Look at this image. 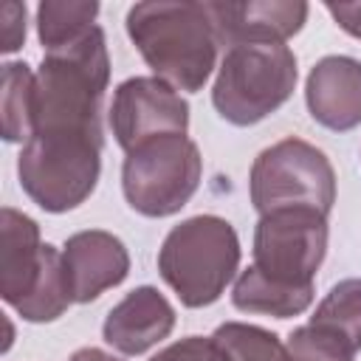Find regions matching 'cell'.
I'll use <instances>...</instances> for the list:
<instances>
[{"label": "cell", "instance_id": "6da1fadb", "mask_svg": "<svg viewBox=\"0 0 361 361\" xmlns=\"http://www.w3.org/2000/svg\"><path fill=\"white\" fill-rule=\"evenodd\" d=\"M327 254V217L316 209L259 214L254 262L237 276L231 302L243 313L299 316L313 302V276Z\"/></svg>", "mask_w": 361, "mask_h": 361}, {"label": "cell", "instance_id": "7a4b0ae2", "mask_svg": "<svg viewBox=\"0 0 361 361\" xmlns=\"http://www.w3.org/2000/svg\"><path fill=\"white\" fill-rule=\"evenodd\" d=\"M127 34L158 79L195 93L217 62V31L206 3H135Z\"/></svg>", "mask_w": 361, "mask_h": 361}, {"label": "cell", "instance_id": "3957f363", "mask_svg": "<svg viewBox=\"0 0 361 361\" xmlns=\"http://www.w3.org/2000/svg\"><path fill=\"white\" fill-rule=\"evenodd\" d=\"M110 82L104 34L93 25L85 37L45 51L34 73V130L102 133V96Z\"/></svg>", "mask_w": 361, "mask_h": 361}, {"label": "cell", "instance_id": "277c9868", "mask_svg": "<svg viewBox=\"0 0 361 361\" xmlns=\"http://www.w3.org/2000/svg\"><path fill=\"white\" fill-rule=\"evenodd\" d=\"M0 296L25 322H54L73 302L62 251L39 243V226L11 206L0 212Z\"/></svg>", "mask_w": 361, "mask_h": 361}, {"label": "cell", "instance_id": "5b68a950", "mask_svg": "<svg viewBox=\"0 0 361 361\" xmlns=\"http://www.w3.org/2000/svg\"><path fill=\"white\" fill-rule=\"evenodd\" d=\"M240 265V240L228 220L197 214L175 226L158 251L161 279L186 307H206L220 299Z\"/></svg>", "mask_w": 361, "mask_h": 361}, {"label": "cell", "instance_id": "8992f818", "mask_svg": "<svg viewBox=\"0 0 361 361\" xmlns=\"http://www.w3.org/2000/svg\"><path fill=\"white\" fill-rule=\"evenodd\" d=\"M102 144V133L34 130L17 161L23 192L54 214L76 209L96 189Z\"/></svg>", "mask_w": 361, "mask_h": 361}, {"label": "cell", "instance_id": "52a82bcc", "mask_svg": "<svg viewBox=\"0 0 361 361\" xmlns=\"http://www.w3.org/2000/svg\"><path fill=\"white\" fill-rule=\"evenodd\" d=\"M293 87L296 56L285 42H243L226 51L212 102L226 121L248 127L279 110Z\"/></svg>", "mask_w": 361, "mask_h": 361}, {"label": "cell", "instance_id": "ba28073f", "mask_svg": "<svg viewBox=\"0 0 361 361\" xmlns=\"http://www.w3.org/2000/svg\"><path fill=\"white\" fill-rule=\"evenodd\" d=\"M203 158L197 144L183 133H169L127 152L121 166V189L138 214L169 217L180 212L197 192Z\"/></svg>", "mask_w": 361, "mask_h": 361}, {"label": "cell", "instance_id": "9c48e42d", "mask_svg": "<svg viewBox=\"0 0 361 361\" xmlns=\"http://www.w3.org/2000/svg\"><path fill=\"white\" fill-rule=\"evenodd\" d=\"M248 189L259 214L316 209L327 217L336 203V172L322 149L302 138H285L254 158Z\"/></svg>", "mask_w": 361, "mask_h": 361}, {"label": "cell", "instance_id": "30bf717a", "mask_svg": "<svg viewBox=\"0 0 361 361\" xmlns=\"http://www.w3.org/2000/svg\"><path fill=\"white\" fill-rule=\"evenodd\" d=\"M110 127L124 152L135 149L138 144L183 133L189 127V104L180 93L158 76H133L121 82L113 93L110 104Z\"/></svg>", "mask_w": 361, "mask_h": 361}, {"label": "cell", "instance_id": "8fae6325", "mask_svg": "<svg viewBox=\"0 0 361 361\" xmlns=\"http://www.w3.org/2000/svg\"><path fill=\"white\" fill-rule=\"evenodd\" d=\"M65 276L71 285L73 302H93L107 288L124 282L130 271V254L118 237L110 231H79L68 237L62 248Z\"/></svg>", "mask_w": 361, "mask_h": 361}, {"label": "cell", "instance_id": "7c38bea8", "mask_svg": "<svg viewBox=\"0 0 361 361\" xmlns=\"http://www.w3.org/2000/svg\"><path fill=\"white\" fill-rule=\"evenodd\" d=\"M220 45L285 42L307 20V3L262 0V3H206Z\"/></svg>", "mask_w": 361, "mask_h": 361}, {"label": "cell", "instance_id": "4fadbf2b", "mask_svg": "<svg viewBox=\"0 0 361 361\" xmlns=\"http://www.w3.org/2000/svg\"><path fill=\"white\" fill-rule=\"evenodd\" d=\"M305 102L310 116L336 133L361 124V62L353 56H324L313 65Z\"/></svg>", "mask_w": 361, "mask_h": 361}, {"label": "cell", "instance_id": "5bb4252c", "mask_svg": "<svg viewBox=\"0 0 361 361\" xmlns=\"http://www.w3.org/2000/svg\"><path fill=\"white\" fill-rule=\"evenodd\" d=\"M175 327V307L166 302L164 293H158L149 285H141L130 290L116 307H110L102 336L104 341L124 353V355H141L158 341H164Z\"/></svg>", "mask_w": 361, "mask_h": 361}, {"label": "cell", "instance_id": "9a60e30c", "mask_svg": "<svg viewBox=\"0 0 361 361\" xmlns=\"http://www.w3.org/2000/svg\"><path fill=\"white\" fill-rule=\"evenodd\" d=\"M310 327L341 341L350 353L361 350V279H344L330 288L307 322Z\"/></svg>", "mask_w": 361, "mask_h": 361}, {"label": "cell", "instance_id": "2e32d148", "mask_svg": "<svg viewBox=\"0 0 361 361\" xmlns=\"http://www.w3.org/2000/svg\"><path fill=\"white\" fill-rule=\"evenodd\" d=\"M209 341L214 361H288L279 336L257 324L226 322L209 336Z\"/></svg>", "mask_w": 361, "mask_h": 361}, {"label": "cell", "instance_id": "e0dca14e", "mask_svg": "<svg viewBox=\"0 0 361 361\" xmlns=\"http://www.w3.org/2000/svg\"><path fill=\"white\" fill-rule=\"evenodd\" d=\"M3 138L28 141L34 127V73L25 62L3 65Z\"/></svg>", "mask_w": 361, "mask_h": 361}, {"label": "cell", "instance_id": "ac0fdd59", "mask_svg": "<svg viewBox=\"0 0 361 361\" xmlns=\"http://www.w3.org/2000/svg\"><path fill=\"white\" fill-rule=\"evenodd\" d=\"M99 14L96 3H39L37 6V31L45 51H56L62 45H71L73 39L85 37L93 28V20Z\"/></svg>", "mask_w": 361, "mask_h": 361}, {"label": "cell", "instance_id": "d6986e66", "mask_svg": "<svg viewBox=\"0 0 361 361\" xmlns=\"http://www.w3.org/2000/svg\"><path fill=\"white\" fill-rule=\"evenodd\" d=\"M288 361H353L355 353H350L341 341L330 338L327 333L305 324L296 327L285 344Z\"/></svg>", "mask_w": 361, "mask_h": 361}, {"label": "cell", "instance_id": "ffe728a7", "mask_svg": "<svg viewBox=\"0 0 361 361\" xmlns=\"http://www.w3.org/2000/svg\"><path fill=\"white\" fill-rule=\"evenodd\" d=\"M149 361H214V353H212V341L209 338L189 336V338H180V341L164 347Z\"/></svg>", "mask_w": 361, "mask_h": 361}, {"label": "cell", "instance_id": "44dd1931", "mask_svg": "<svg viewBox=\"0 0 361 361\" xmlns=\"http://www.w3.org/2000/svg\"><path fill=\"white\" fill-rule=\"evenodd\" d=\"M0 20H3V51L11 54L25 42V6L6 0L0 6Z\"/></svg>", "mask_w": 361, "mask_h": 361}, {"label": "cell", "instance_id": "7402d4cb", "mask_svg": "<svg viewBox=\"0 0 361 361\" xmlns=\"http://www.w3.org/2000/svg\"><path fill=\"white\" fill-rule=\"evenodd\" d=\"M324 8L347 34L361 39V3H327Z\"/></svg>", "mask_w": 361, "mask_h": 361}, {"label": "cell", "instance_id": "603a6c76", "mask_svg": "<svg viewBox=\"0 0 361 361\" xmlns=\"http://www.w3.org/2000/svg\"><path fill=\"white\" fill-rule=\"evenodd\" d=\"M68 361H121V358H116V355H110V353H104L99 347H82Z\"/></svg>", "mask_w": 361, "mask_h": 361}]
</instances>
